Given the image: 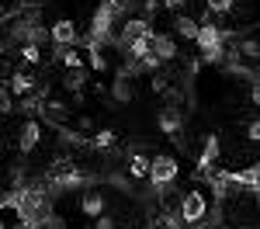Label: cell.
Segmentation results:
<instances>
[{"label": "cell", "mask_w": 260, "mask_h": 229, "mask_svg": "<svg viewBox=\"0 0 260 229\" xmlns=\"http://www.w3.org/2000/svg\"><path fill=\"white\" fill-rule=\"evenodd\" d=\"M149 181L160 187H167V184H174L177 181V160L174 156H156V160H149Z\"/></svg>", "instance_id": "cell-1"}, {"label": "cell", "mask_w": 260, "mask_h": 229, "mask_svg": "<svg viewBox=\"0 0 260 229\" xmlns=\"http://www.w3.org/2000/svg\"><path fill=\"white\" fill-rule=\"evenodd\" d=\"M149 45H153V56L160 62L177 59V42L170 39V35H149Z\"/></svg>", "instance_id": "cell-2"}, {"label": "cell", "mask_w": 260, "mask_h": 229, "mask_svg": "<svg viewBox=\"0 0 260 229\" xmlns=\"http://www.w3.org/2000/svg\"><path fill=\"white\" fill-rule=\"evenodd\" d=\"M18 146L24 153H31L35 146H39V122H21L18 128Z\"/></svg>", "instance_id": "cell-3"}, {"label": "cell", "mask_w": 260, "mask_h": 229, "mask_svg": "<svg viewBox=\"0 0 260 229\" xmlns=\"http://www.w3.org/2000/svg\"><path fill=\"white\" fill-rule=\"evenodd\" d=\"M174 31H177V39L194 42V39H198V21L187 18V14H177V18H174Z\"/></svg>", "instance_id": "cell-4"}, {"label": "cell", "mask_w": 260, "mask_h": 229, "mask_svg": "<svg viewBox=\"0 0 260 229\" xmlns=\"http://www.w3.org/2000/svg\"><path fill=\"white\" fill-rule=\"evenodd\" d=\"M31 90H35V77H31L28 70H18V73L11 77V94H21V97H24V94H31Z\"/></svg>", "instance_id": "cell-5"}, {"label": "cell", "mask_w": 260, "mask_h": 229, "mask_svg": "<svg viewBox=\"0 0 260 229\" xmlns=\"http://www.w3.org/2000/svg\"><path fill=\"white\" fill-rule=\"evenodd\" d=\"M62 87H66V90H83V87H87V77H83V70H70V73L62 77Z\"/></svg>", "instance_id": "cell-6"}, {"label": "cell", "mask_w": 260, "mask_h": 229, "mask_svg": "<svg viewBox=\"0 0 260 229\" xmlns=\"http://www.w3.org/2000/svg\"><path fill=\"white\" fill-rule=\"evenodd\" d=\"M128 174L132 177H149V156H132L128 160Z\"/></svg>", "instance_id": "cell-7"}, {"label": "cell", "mask_w": 260, "mask_h": 229, "mask_svg": "<svg viewBox=\"0 0 260 229\" xmlns=\"http://www.w3.org/2000/svg\"><path fill=\"white\" fill-rule=\"evenodd\" d=\"M177 125H180V118H177L174 108H170V111H160V128L163 132H177Z\"/></svg>", "instance_id": "cell-8"}, {"label": "cell", "mask_w": 260, "mask_h": 229, "mask_svg": "<svg viewBox=\"0 0 260 229\" xmlns=\"http://www.w3.org/2000/svg\"><path fill=\"white\" fill-rule=\"evenodd\" d=\"M233 7V0H208V11L212 14H219V11H229Z\"/></svg>", "instance_id": "cell-9"}, {"label": "cell", "mask_w": 260, "mask_h": 229, "mask_svg": "<svg viewBox=\"0 0 260 229\" xmlns=\"http://www.w3.org/2000/svg\"><path fill=\"white\" fill-rule=\"evenodd\" d=\"M0 111H11V87H0Z\"/></svg>", "instance_id": "cell-10"}, {"label": "cell", "mask_w": 260, "mask_h": 229, "mask_svg": "<svg viewBox=\"0 0 260 229\" xmlns=\"http://www.w3.org/2000/svg\"><path fill=\"white\" fill-rule=\"evenodd\" d=\"M167 7H170V11H177V7H180V0H167Z\"/></svg>", "instance_id": "cell-11"}]
</instances>
